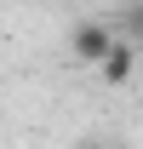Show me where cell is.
Returning <instances> with one entry per match:
<instances>
[{
  "instance_id": "2",
  "label": "cell",
  "mask_w": 143,
  "mask_h": 149,
  "mask_svg": "<svg viewBox=\"0 0 143 149\" xmlns=\"http://www.w3.org/2000/svg\"><path fill=\"white\" fill-rule=\"evenodd\" d=\"M92 69L103 74L109 86H126V80H132V69H137V46H132V40H120V35H115V40H109V52L97 57Z\"/></svg>"
},
{
  "instance_id": "3",
  "label": "cell",
  "mask_w": 143,
  "mask_h": 149,
  "mask_svg": "<svg viewBox=\"0 0 143 149\" xmlns=\"http://www.w3.org/2000/svg\"><path fill=\"white\" fill-rule=\"evenodd\" d=\"M115 35H120V40H132V46H143V0H132L120 17H115Z\"/></svg>"
},
{
  "instance_id": "1",
  "label": "cell",
  "mask_w": 143,
  "mask_h": 149,
  "mask_svg": "<svg viewBox=\"0 0 143 149\" xmlns=\"http://www.w3.org/2000/svg\"><path fill=\"white\" fill-rule=\"evenodd\" d=\"M109 40H115V23H103V17H80L69 29V52L80 57V63H97V57L109 52Z\"/></svg>"
},
{
  "instance_id": "4",
  "label": "cell",
  "mask_w": 143,
  "mask_h": 149,
  "mask_svg": "<svg viewBox=\"0 0 143 149\" xmlns=\"http://www.w3.org/2000/svg\"><path fill=\"white\" fill-rule=\"evenodd\" d=\"M86 149H109V143H86Z\"/></svg>"
}]
</instances>
